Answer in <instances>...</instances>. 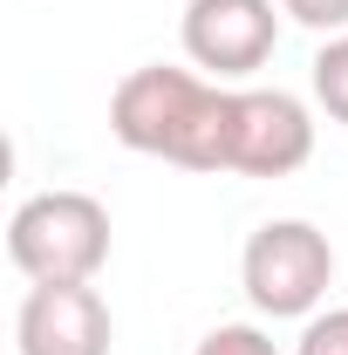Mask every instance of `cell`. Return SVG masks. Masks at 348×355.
Instances as JSON below:
<instances>
[{
  "instance_id": "6da1fadb",
  "label": "cell",
  "mask_w": 348,
  "mask_h": 355,
  "mask_svg": "<svg viewBox=\"0 0 348 355\" xmlns=\"http://www.w3.org/2000/svg\"><path fill=\"white\" fill-rule=\"evenodd\" d=\"M232 116H239V89L171 62L130 69L110 96V137L177 171H232Z\"/></svg>"
},
{
  "instance_id": "7a4b0ae2",
  "label": "cell",
  "mask_w": 348,
  "mask_h": 355,
  "mask_svg": "<svg viewBox=\"0 0 348 355\" xmlns=\"http://www.w3.org/2000/svg\"><path fill=\"white\" fill-rule=\"evenodd\" d=\"M7 260L28 280H96L110 260V212L89 191H35L7 219Z\"/></svg>"
},
{
  "instance_id": "3957f363",
  "label": "cell",
  "mask_w": 348,
  "mask_h": 355,
  "mask_svg": "<svg viewBox=\"0 0 348 355\" xmlns=\"http://www.w3.org/2000/svg\"><path fill=\"white\" fill-rule=\"evenodd\" d=\"M239 287L273 321L321 314L328 287H335V246H328V232L307 225V219H266L246 239V253H239Z\"/></svg>"
},
{
  "instance_id": "277c9868",
  "label": "cell",
  "mask_w": 348,
  "mask_h": 355,
  "mask_svg": "<svg viewBox=\"0 0 348 355\" xmlns=\"http://www.w3.org/2000/svg\"><path fill=\"white\" fill-rule=\"evenodd\" d=\"M177 42L191 55V69H205L212 83H246L253 69L273 62L280 14L273 0H184Z\"/></svg>"
},
{
  "instance_id": "5b68a950",
  "label": "cell",
  "mask_w": 348,
  "mask_h": 355,
  "mask_svg": "<svg viewBox=\"0 0 348 355\" xmlns=\"http://www.w3.org/2000/svg\"><path fill=\"white\" fill-rule=\"evenodd\" d=\"M116 321L110 301L89 280H35L14 314V349L21 355H110Z\"/></svg>"
},
{
  "instance_id": "8992f818",
  "label": "cell",
  "mask_w": 348,
  "mask_h": 355,
  "mask_svg": "<svg viewBox=\"0 0 348 355\" xmlns=\"http://www.w3.org/2000/svg\"><path fill=\"white\" fill-rule=\"evenodd\" d=\"M314 157V110L294 89H239L232 116V171L239 178H287Z\"/></svg>"
},
{
  "instance_id": "52a82bcc",
  "label": "cell",
  "mask_w": 348,
  "mask_h": 355,
  "mask_svg": "<svg viewBox=\"0 0 348 355\" xmlns=\"http://www.w3.org/2000/svg\"><path fill=\"white\" fill-rule=\"evenodd\" d=\"M307 89H314V103H321L335 123H348V35H328V42L314 48Z\"/></svg>"
},
{
  "instance_id": "ba28073f",
  "label": "cell",
  "mask_w": 348,
  "mask_h": 355,
  "mask_svg": "<svg viewBox=\"0 0 348 355\" xmlns=\"http://www.w3.org/2000/svg\"><path fill=\"white\" fill-rule=\"evenodd\" d=\"M191 355H280V349H273V335L253 328V321H218Z\"/></svg>"
},
{
  "instance_id": "9c48e42d",
  "label": "cell",
  "mask_w": 348,
  "mask_h": 355,
  "mask_svg": "<svg viewBox=\"0 0 348 355\" xmlns=\"http://www.w3.org/2000/svg\"><path fill=\"white\" fill-rule=\"evenodd\" d=\"M294 355H348V308H321V314H307Z\"/></svg>"
},
{
  "instance_id": "30bf717a",
  "label": "cell",
  "mask_w": 348,
  "mask_h": 355,
  "mask_svg": "<svg viewBox=\"0 0 348 355\" xmlns=\"http://www.w3.org/2000/svg\"><path fill=\"white\" fill-rule=\"evenodd\" d=\"M280 14L314 35H348V0H280Z\"/></svg>"
}]
</instances>
